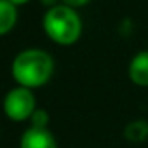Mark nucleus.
I'll list each match as a JSON object with an SVG mask.
<instances>
[{
    "label": "nucleus",
    "instance_id": "9",
    "mask_svg": "<svg viewBox=\"0 0 148 148\" xmlns=\"http://www.w3.org/2000/svg\"><path fill=\"white\" fill-rule=\"evenodd\" d=\"M61 2L68 7H73V9H77V7H82L86 4H89L91 0H61Z\"/></svg>",
    "mask_w": 148,
    "mask_h": 148
},
{
    "label": "nucleus",
    "instance_id": "4",
    "mask_svg": "<svg viewBox=\"0 0 148 148\" xmlns=\"http://www.w3.org/2000/svg\"><path fill=\"white\" fill-rule=\"evenodd\" d=\"M19 148H58V143L49 129L30 127L21 136Z\"/></svg>",
    "mask_w": 148,
    "mask_h": 148
},
{
    "label": "nucleus",
    "instance_id": "7",
    "mask_svg": "<svg viewBox=\"0 0 148 148\" xmlns=\"http://www.w3.org/2000/svg\"><path fill=\"white\" fill-rule=\"evenodd\" d=\"M124 136L132 143L145 141L148 138V120H145V119L131 120L124 129Z\"/></svg>",
    "mask_w": 148,
    "mask_h": 148
},
{
    "label": "nucleus",
    "instance_id": "10",
    "mask_svg": "<svg viewBox=\"0 0 148 148\" xmlns=\"http://www.w3.org/2000/svg\"><path fill=\"white\" fill-rule=\"evenodd\" d=\"M9 2H11V4H14L16 7H19V5H25V4H28L30 0H9Z\"/></svg>",
    "mask_w": 148,
    "mask_h": 148
},
{
    "label": "nucleus",
    "instance_id": "3",
    "mask_svg": "<svg viewBox=\"0 0 148 148\" xmlns=\"http://www.w3.org/2000/svg\"><path fill=\"white\" fill-rule=\"evenodd\" d=\"M37 110V101L28 87L18 86L16 89L9 91L4 98V113L14 120V122H23L32 117V113Z\"/></svg>",
    "mask_w": 148,
    "mask_h": 148
},
{
    "label": "nucleus",
    "instance_id": "6",
    "mask_svg": "<svg viewBox=\"0 0 148 148\" xmlns=\"http://www.w3.org/2000/svg\"><path fill=\"white\" fill-rule=\"evenodd\" d=\"M18 23V7L9 0H0V37L9 33Z\"/></svg>",
    "mask_w": 148,
    "mask_h": 148
},
{
    "label": "nucleus",
    "instance_id": "5",
    "mask_svg": "<svg viewBox=\"0 0 148 148\" xmlns=\"http://www.w3.org/2000/svg\"><path fill=\"white\" fill-rule=\"evenodd\" d=\"M129 79L139 87H148V51H141L131 59Z\"/></svg>",
    "mask_w": 148,
    "mask_h": 148
},
{
    "label": "nucleus",
    "instance_id": "2",
    "mask_svg": "<svg viewBox=\"0 0 148 148\" xmlns=\"http://www.w3.org/2000/svg\"><path fill=\"white\" fill-rule=\"evenodd\" d=\"M44 32L45 35L59 44V45H71L80 38L82 33V19L73 7L64 4H58L47 9L44 14Z\"/></svg>",
    "mask_w": 148,
    "mask_h": 148
},
{
    "label": "nucleus",
    "instance_id": "1",
    "mask_svg": "<svg viewBox=\"0 0 148 148\" xmlns=\"http://www.w3.org/2000/svg\"><path fill=\"white\" fill-rule=\"evenodd\" d=\"M11 71L18 86L35 89L51 80L54 61L51 54L42 49H26L14 58Z\"/></svg>",
    "mask_w": 148,
    "mask_h": 148
},
{
    "label": "nucleus",
    "instance_id": "8",
    "mask_svg": "<svg viewBox=\"0 0 148 148\" xmlns=\"http://www.w3.org/2000/svg\"><path fill=\"white\" fill-rule=\"evenodd\" d=\"M30 122H32V127H37V129H47V124H49V113L42 108H37L32 117H30Z\"/></svg>",
    "mask_w": 148,
    "mask_h": 148
}]
</instances>
